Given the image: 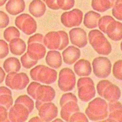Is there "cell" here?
I'll use <instances>...</instances> for the list:
<instances>
[{"label": "cell", "mask_w": 122, "mask_h": 122, "mask_svg": "<svg viewBox=\"0 0 122 122\" xmlns=\"http://www.w3.org/2000/svg\"><path fill=\"white\" fill-rule=\"evenodd\" d=\"M15 24L20 30L27 35L33 33L37 29V23L35 20L26 13L17 16L15 20Z\"/></svg>", "instance_id": "6da1fadb"}, {"label": "cell", "mask_w": 122, "mask_h": 122, "mask_svg": "<svg viewBox=\"0 0 122 122\" xmlns=\"http://www.w3.org/2000/svg\"><path fill=\"white\" fill-rule=\"evenodd\" d=\"M83 13L78 9H74L71 11L63 13L61 16L62 23L66 27H72L81 24Z\"/></svg>", "instance_id": "7a4b0ae2"}, {"label": "cell", "mask_w": 122, "mask_h": 122, "mask_svg": "<svg viewBox=\"0 0 122 122\" xmlns=\"http://www.w3.org/2000/svg\"><path fill=\"white\" fill-rule=\"evenodd\" d=\"M5 8L10 14L16 15L24 10L25 3L24 0H9Z\"/></svg>", "instance_id": "3957f363"}, {"label": "cell", "mask_w": 122, "mask_h": 122, "mask_svg": "<svg viewBox=\"0 0 122 122\" xmlns=\"http://www.w3.org/2000/svg\"><path fill=\"white\" fill-rule=\"evenodd\" d=\"M46 10V5L41 0H33L29 6L30 13L36 18L43 16Z\"/></svg>", "instance_id": "277c9868"}, {"label": "cell", "mask_w": 122, "mask_h": 122, "mask_svg": "<svg viewBox=\"0 0 122 122\" xmlns=\"http://www.w3.org/2000/svg\"><path fill=\"white\" fill-rule=\"evenodd\" d=\"M116 0H92V9L97 11L104 12L112 7Z\"/></svg>", "instance_id": "5b68a950"}, {"label": "cell", "mask_w": 122, "mask_h": 122, "mask_svg": "<svg viewBox=\"0 0 122 122\" xmlns=\"http://www.w3.org/2000/svg\"><path fill=\"white\" fill-rule=\"evenodd\" d=\"M100 14L93 11L87 12L84 19V24L88 28H93L97 25V20L100 17Z\"/></svg>", "instance_id": "8992f818"}, {"label": "cell", "mask_w": 122, "mask_h": 122, "mask_svg": "<svg viewBox=\"0 0 122 122\" xmlns=\"http://www.w3.org/2000/svg\"><path fill=\"white\" fill-rule=\"evenodd\" d=\"M3 36L7 41H10L11 39H13L15 37H19L20 32L15 27L10 26L5 30L3 33Z\"/></svg>", "instance_id": "52a82bcc"}, {"label": "cell", "mask_w": 122, "mask_h": 122, "mask_svg": "<svg viewBox=\"0 0 122 122\" xmlns=\"http://www.w3.org/2000/svg\"><path fill=\"white\" fill-rule=\"evenodd\" d=\"M113 7L112 15L118 20H122V0H116Z\"/></svg>", "instance_id": "ba28073f"}, {"label": "cell", "mask_w": 122, "mask_h": 122, "mask_svg": "<svg viewBox=\"0 0 122 122\" xmlns=\"http://www.w3.org/2000/svg\"><path fill=\"white\" fill-rule=\"evenodd\" d=\"M57 3L59 9L69 10L74 6L75 0H57Z\"/></svg>", "instance_id": "9c48e42d"}, {"label": "cell", "mask_w": 122, "mask_h": 122, "mask_svg": "<svg viewBox=\"0 0 122 122\" xmlns=\"http://www.w3.org/2000/svg\"><path fill=\"white\" fill-rule=\"evenodd\" d=\"M9 23V16L4 11L0 10V29L6 27Z\"/></svg>", "instance_id": "30bf717a"}, {"label": "cell", "mask_w": 122, "mask_h": 122, "mask_svg": "<svg viewBox=\"0 0 122 122\" xmlns=\"http://www.w3.org/2000/svg\"><path fill=\"white\" fill-rule=\"evenodd\" d=\"M9 53L7 43L2 40H0V59L6 57Z\"/></svg>", "instance_id": "8fae6325"}, {"label": "cell", "mask_w": 122, "mask_h": 122, "mask_svg": "<svg viewBox=\"0 0 122 122\" xmlns=\"http://www.w3.org/2000/svg\"><path fill=\"white\" fill-rule=\"evenodd\" d=\"M45 2L50 9L54 10H59L57 3V0H45Z\"/></svg>", "instance_id": "7c38bea8"}, {"label": "cell", "mask_w": 122, "mask_h": 122, "mask_svg": "<svg viewBox=\"0 0 122 122\" xmlns=\"http://www.w3.org/2000/svg\"><path fill=\"white\" fill-rule=\"evenodd\" d=\"M0 75H4V76L5 75V72H4L3 70H2V69L1 67H0ZM4 78V76H0V83L2 82L3 81Z\"/></svg>", "instance_id": "4fadbf2b"}, {"label": "cell", "mask_w": 122, "mask_h": 122, "mask_svg": "<svg viewBox=\"0 0 122 122\" xmlns=\"http://www.w3.org/2000/svg\"><path fill=\"white\" fill-rule=\"evenodd\" d=\"M8 0H0V7L3 6Z\"/></svg>", "instance_id": "5bb4252c"}, {"label": "cell", "mask_w": 122, "mask_h": 122, "mask_svg": "<svg viewBox=\"0 0 122 122\" xmlns=\"http://www.w3.org/2000/svg\"><path fill=\"white\" fill-rule=\"evenodd\" d=\"M43 1H45V0H42Z\"/></svg>", "instance_id": "9a60e30c"}]
</instances>
